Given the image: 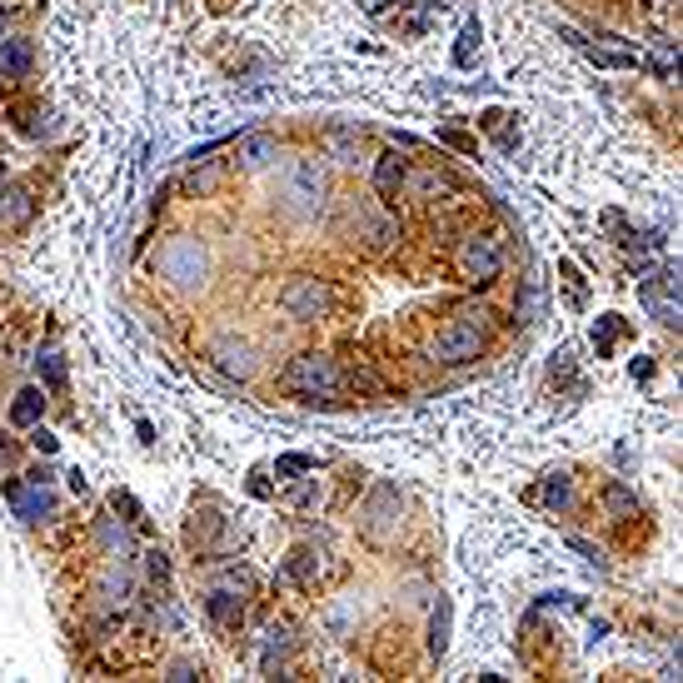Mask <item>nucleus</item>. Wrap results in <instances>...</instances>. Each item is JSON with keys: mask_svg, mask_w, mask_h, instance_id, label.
Here are the masks:
<instances>
[{"mask_svg": "<svg viewBox=\"0 0 683 683\" xmlns=\"http://www.w3.org/2000/svg\"><path fill=\"white\" fill-rule=\"evenodd\" d=\"M215 180H220V170H215V165H205V170H190V175H185V195H205Z\"/></svg>", "mask_w": 683, "mask_h": 683, "instance_id": "nucleus-29", "label": "nucleus"}, {"mask_svg": "<svg viewBox=\"0 0 683 683\" xmlns=\"http://www.w3.org/2000/svg\"><path fill=\"white\" fill-rule=\"evenodd\" d=\"M5 494H10V504H15V519H25V524H40V519L55 514V494H50L45 479H30V484L5 479Z\"/></svg>", "mask_w": 683, "mask_h": 683, "instance_id": "nucleus-9", "label": "nucleus"}, {"mask_svg": "<svg viewBox=\"0 0 683 683\" xmlns=\"http://www.w3.org/2000/svg\"><path fill=\"white\" fill-rule=\"evenodd\" d=\"M349 235L369 255H384V250L399 245V220L384 215V210H374V205H349Z\"/></svg>", "mask_w": 683, "mask_h": 683, "instance_id": "nucleus-6", "label": "nucleus"}, {"mask_svg": "<svg viewBox=\"0 0 683 683\" xmlns=\"http://www.w3.org/2000/svg\"><path fill=\"white\" fill-rule=\"evenodd\" d=\"M315 489H320V479H305V484H295V489L285 494V504H295V509H300V504H310V499H315Z\"/></svg>", "mask_w": 683, "mask_h": 683, "instance_id": "nucleus-34", "label": "nucleus"}, {"mask_svg": "<svg viewBox=\"0 0 683 683\" xmlns=\"http://www.w3.org/2000/svg\"><path fill=\"white\" fill-rule=\"evenodd\" d=\"M404 175H409V160H404L399 150H384V155L374 160V190H379V195H399Z\"/></svg>", "mask_w": 683, "mask_h": 683, "instance_id": "nucleus-17", "label": "nucleus"}, {"mask_svg": "<svg viewBox=\"0 0 683 683\" xmlns=\"http://www.w3.org/2000/svg\"><path fill=\"white\" fill-rule=\"evenodd\" d=\"M35 70V45L20 35H0V80H25Z\"/></svg>", "mask_w": 683, "mask_h": 683, "instance_id": "nucleus-13", "label": "nucleus"}, {"mask_svg": "<svg viewBox=\"0 0 683 683\" xmlns=\"http://www.w3.org/2000/svg\"><path fill=\"white\" fill-rule=\"evenodd\" d=\"M479 354H484V315H454L429 344V359L439 364H474Z\"/></svg>", "mask_w": 683, "mask_h": 683, "instance_id": "nucleus-4", "label": "nucleus"}, {"mask_svg": "<svg viewBox=\"0 0 683 683\" xmlns=\"http://www.w3.org/2000/svg\"><path fill=\"white\" fill-rule=\"evenodd\" d=\"M280 384H285L290 394H300V399L335 404L340 389H344V374L330 354H300V359H290V369L280 374Z\"/></svg>", "mask_w": 683, "mask_h": 683, "instance_id": "nucleus-3", "label": "nucleus"}, {"mask_svg": "<svg viewBox=\"0 0 683 683\" xmlns=\"http://www.w3.org/2000/svg\"><path fill=\"white\" fill-rule=\"evenodd\" d=\"M584 50H589V60H594V65H614V70L639 65V55H629V50H594V45H584Z\"/></svg>", "mask_w": 683, "mask_h": 683, "instance_id": "nucleus-27", "label": "nucleus"}, {"mask_svg": "<svg viewBox=\"0 0 683 683\" xmlns=\"http://www.w3.org/2000/svg\"><path fill=\"white\" fill-rule=\"evenodd\" d=\"M539 504H544L549 514L574 509V479H569V474H549V479H544V489H539Z\"/></svg>", "mask_w": 683, "mask_h": 683, "instance_id": "nucleus-21", "label": "nucleus"}, {"mask_svg": "<svg viewBox=\"0 0 683 683\" xmlns=\"http://www.w3.org/2000/svg\"><path fill=\"white\" fill-rule=\"evenodd\" d=\"M0 215H5V220H25V215H30V195H25V185L0 190Z\"/></svg>", "mask_w": 683, "mask_h": 683, "instance_id": "nucleus-26", "label": "nucleus"}, {"mask_svg": "<svg viewBox=\"0 0 683 683\" xmlns=\"http://www.w3.org/2000/svg\"><path fill=\"white\" fill-rule=\"evenodd\" d=\"M404 185H409V195L414 200H424V205H444L449 195H459V180L449 175V170H439V165H429V170H414V175H404Z\"/></svg>", "mask_w": 683, "mask_h": 683, "instance_id": "nucleus-12", "label": "nucleus"}, {"mask_svg": "<svg viewBox=\"0 0 683 683\" xmlns=\"http://www.w3.org/2000/svg\"><path fill=\"white\" fill-rule=\"evenodd\" d=\"M275 469H280V479H295V474H310V469H315V459H310V454H285Z\"/></svg>", "mask_w": 683, "mask_h": 683, "instance_id": "nucleus-30", "label": "nucleus"}, {"mask_svg": "<svg viewBox=\"0 0 683 683\" xmlns=\"http://www.w3.org/2000/svg\"><path fill=\"white\" fill-rule=\"evenodd\" d=\"M604 509L619 514V519H634V514H639V494H629L624 484H609V489H604Z\"/></svg>", "mask_w": 683, "mask_h": 683, "instance_id": "nucleus-25", "label": "nucleus"}, {"mask_svg": "<svg viewBox=\"0 0 683 683\" xmlns=\"http://www.w3.org/2000/svg\"><path fill=\"white\" fill-rule=\"evenodd\" d=\"M349 384H354V389H364V394H379V379H374L369 369H349Z\"/></svg>", "mask_w": 683, "mask_h": 683, "instance_id": "nucleus-36", "label": "nucleus"}, {"mask_svg": "<svg viewBox=\"0 0 683 683\" xmlns=\"http://www.w3.org/2000/svg\"><path fill=\"white\" fill-rule=\"evenodd\" d=\"M364 514H369V524H364L369 539H384V529L399 524V494H394V489H374V499H369Z\"/></svg>", "mask_w": 683, "mask_h": 683, "instance_id": "nucleus-16", "label": "nucleus"}, {"mask_svg": "<svg viewBox=\"0 0 683 683\" xmlns=\"http://www.w3.org/2000/svg\"><path fill=\"white\" fill-rule=\"evenodd\" d=\"M474 40H479V25L469 20V25H464V35H459V50H454V60H459V65H474Z\"/></svg>", "mask_w": 683, "mask_h": 683, "instance_id": "nucleus-31", "label": "nucleus"}, {"mask_svg": "<svg viewBox=\"0 0 683 683\" xmlns=\"http://www.w3.org/2000/svg\"><path fill=\"white\" fill-rule=\"evenodd\" d=\"M320 569H325V554H320L315 544L295 549V554H290V564H285V574H290L295 584H305V589H310V584L320 579Z\"/></svg>", "mask_w": 683, "mask_h": 683, "instance_id": "nucleus-20", "label": "nucleus"}, {"mask_svg": "<svg viewBox=\"0 0 683 683\" xmlns=\"http://www.w3.org/2000/svg\"><path fill=\"white\" fill-rule=\"evenodd\" d=\"M330 195H335V185H330V170H325L320 155H295L280 170L275 200H280V210L290 220H320L330 210Z\"/></svg>", "mask_w": 683, "mask_h": 683, "instance_id": "nucleus-1", "label": "nucleus"}, {"mask_svg": "<svg viewBox=\"0 0 683 683\" xmlns=\"http://www.w3.org/2000/svg\"><path fill=\"white\" fill-rule=\"evenodd\" d=\"M195 674H200V669H195L190 659H180V664H170V679H195Z\"/></svg>", "mask_w": 683, "mask_h": 683, "instance_id": "nucleus-40", "label": "nucleus"}, {"mask_svg": "<svg viewBox=\"0 0 683 683\" xmlns=\"http://www.w3.org/2000/svg\"><path fill=\"white\" fill-rule=\"evenodd\" d=\"M325 150H330L340 165H359V135H349V130H330V135H325Z\"/></svg>", "mask_w": 683, "mask_h": 683, "instance_id": "nucleus-24", "label": "nucleus"}, {"mask_svg": "<svg viewBox=\"0 0 683 683\" xmlns=\"http://www.w3.org/2000/svg\"><path fill=\"white\" fill-rule=\"evenodd\" d=\"M30 444H35L40 454H55V449H60V439H55L50 429H40V424H35V434H30Z\"/></svg>", "mask_w": 683, "mask_h": 683, "instance_id": "nucleus-37", "label": "nucleus"}, {"mask_svg": "<svg viewBox=\"0 0 683 683\" xmlns=\"http://www.w3.org/2000/svg\"><path fill=\"white\" fill-rule=\"evenodd\" d=\"M449 649V599H439L434 604V619H429V654L439 659Z\"/></svg>", "mask_w": 683, "mask_h": 683, "instance_id": "nucleus-23", "label": "nucleus"}, {"mask_svg": "<svg viewBox=\"0 0 683 683\" xmlns=\"http://www.w3.org/2000/svg\"><path fill=\"white\" fill-rule=\"evenodd\" d=\"M275 160H280V140L275 135H245L235 145V165L240 170H270Z\"/></svg>", "mask_w": 683, "mask_h": 683, "instance_id": "nucleus-14", "label": "nucleus"}, {"mask_svg": "<svg viewBox=\"0 0 683 683\" xmlns=\"http://www.w3.org/2000/svg\"><path fill=\"white\" fill-rule=\"evenodd\" d=\"M40 409H45V389L25 384V389L15 394V404H10V424H15V429H35V424H40Z\"/></svg>", "mask_w": 683, "mask_h": 683, "instance_id": "nucleus-19", "label": "nucleus"}, {"mask_svg": "<svg viewBox=\"0 0 683 683\" xmlns=\"http://www.w3.org/2000/svg\"><path fill=\"white\" fill-rule=\"evenodd\" d=\"M569 549H579V554H584L589 564H599V559H604V554H599V549H594L589 539H569Z\"/></svg>", "mask_w": 683, "mask_h": 683, "instance_id": "nucleus-38", "label": "nucleus"}, {"mask_svg": "<svg viewBox=\"0 0 683 683\" xmlns=\"http://www.w3.org/2000/svg\"><path fill=\"white\" fill-rule=\"evenodd\" d=\"M245 594H250V574H225V584H215L205 594V614L220 629H240L245 624Z\"/></svg>", "mask_w": 683, "mask_h": 683, "instance_id": "nucleus-8", "label": "nucleus"}, {"mask_svg": "<svg viewBox=\"0 0 683 683\" xmlns=\"http://www.w3.org/2000/svg\"><path fill=\"white\" fill-rule=\"evenodd\" d=\"M444 145H454V150H474V140L459 135V130H444Z\"/></svg>", "mask_w": 683, "mask_h": 683, "instance_id": "nucleus-39", "label": "nucleus"}, {"mask_svg": "<svg viewBox=\"0 0 683 683\" xmlns=\"http://www.w3.org/2000/svg\"><path fill=\"white\" fill-rule=\"evenodd\" d=\"M40 374H45L50 389H60V384H65V364H60V354H40Z\"/></svg>", "mask_w": 683, "mask_h": 683, "instance_id": "nucleus-32", "label": "nucleus"}, {"mask_svg": "<svg viewBox=\"0 0 683 683\" xmlns=\"http://www.w3.org/2000/svg\"><path fill=\"white\" fill-rule=\"evenodd\" d=\"M145 569H150V579H155V584H165V579H170V559H165L160 549H155V554H145Z\"/></svg>", "mask_w": 683, "mask_h": 683, "instance_id": "nucleus-35", "label": "nucleus"}, {"mask_svg": "<svg viewBox=\"0 0 683 683\" xmlns=\"http://www.w3.org/2000/svg\"><path fill=\"white\" fill-rule=\"evenodd\" d=\"M290 649H295V624H270V629H265V649H260V669L275 679V674L285 669Z\"/></svg>", "mask_w": 683, "mask_h": 683, "instance_id": "nucleus-15", "label": "nucleus"}, {"mask_svg": "<svg viewBox=\"0 0 683 683\" xmlns=\"http://www.w3.org/2000/svg\"><path fill=\"white\" fill-rule=\"evenodd\" d=\"M614 340H619V315H604V320L594 325V349H599V354H609V349H614Z\"/></svg>", "mask_w": 683, "mask_h": 683, "instance_id": "nucleus-28", "label": "nucleus"}, {"mask_svg": "<svg viewBox=\"0 0 683 683\" xmlns=\"http://www.w3.org/2000/svg\"><path fill=\"white\" fill-rule=\"evenodd\" d=\"M0 30H5V10H0Z\"/></svg>", "mask_w": 683, "mask_h": 683, "instance_id": "nucleus-42", "label": "nucleus"}, {"mask_svg": "<svg viewBox=\"0 0 683 683\" xmlns=\"http://www.w3.org/2000/svg\"><path fill=\"white\" fill-rule=\"evenodd\" d=\"M95 534H100V549L110 559H130L135 554V534L120 524V519H95Z\"/></svg>", "mask_w": 683, "mask_h": 683, "instance_id": "nucleus-18", "label": "nucleus"}, {"mask_svg": "<svg viewBox=\"0 0 683 683\" xmlns=\"http://www.w3.org/2000/svg\"><path fill=\"white\" fill-rule=\"evenodd\" d=\"M10 454H15V449H10V439H5V434H0V469H5V464H10Z\"/></svg>", "mask_w": 683, "mask_h": 683, "instance_id": "nucleus-41", "label": "nucleus"}, {"mask_svg": "<svg viewBox=\"0 0 683 683\" xmlns=\"http://www.w3.org/2000/svg\"><path fill=\"white\" fill-rule=\"evenodd\" d=\"M280 305H285V315H295V320L315 325V320H325V315H330L335 290H330V280H320V275H295V280L280 290Z\"/></svg>", "mask_w": 683, "mask_h": 683, "instance_id": "nucleus-5", "label": "nucleus"}, {"mask_svg": "<svg viewBox=\"0 0 683 683\" xmlns=\"http://www.w3.org/2000/svg\"><path fill=\"white\" fill-rule=\"evenodd\" d=\"M559 275L569 280V300H574V305H584V280H579V270L564 260V265H559Z\"/></svg>", "mask_w": 683, "mask_h": 683, "instance_id": "nucleus-33", "label": "nucleus"}, {"mask_svg": "<svg viewBox=\"0 0 683 683\" xmlns=\"http://www.w3.org/2000/svg\"><path fill=\"white\" fill-rule=\"evenodd\" d=\"M459 270H464L469 285H494L499 270H504V245H499L494 235L474 230V235L464 240V250H459Z\"/></svg>", "mask_w": 683, "mask_h": 683, "instance_id": "nucleus-7", "label": "nucleus"}, {"mask_svg": "<svg viewBox=\"0 0 683 683\" xmlns=\"http://www.w3.org/2000/svg\"><path fill=\"white\" fill-rule=\"evenodd\" d=\"M160 275H165L170 290L195 295V290L210 285V250L195 235H175V240L160 245Z\"/></svg>", "mask_w": 683, "mask_h": 683, "instance_id": "nucleus-2", "label": "nucleus"}, {"mask_svg": "<svg viewBox=\"0 0 683 683\" xmlns=\"http://www.w3.org/2000/svg\"><path fill=\"white\" fill-rule=\"evenodd\" d=\"M130 589H135V584H130V574H125V569H110V574L100 579V589H95V594H100V604H105V609H125V604H130Z\"/></svg>", "mask_w": 683, "mask_h": 683, "instance_id": "nucleus-22", "label": "nucleus"}, {"mask_svg": "<svg viewBox=\"0 0 683 683\" xmlns=\"http://www.w3.org/2000/svg\"><path fill=\"white\" fill-rule=\"evenodd\" d=\"M674 290H679V275H674V270H659L654 280L639 285V300L649 305V315H654L659 325H679V300H674Z\"/></svg>", "mask_w": 683, "mask_h": 683, "instance_id": "nucleus-11", "label": "nucleus"}, {"mask_svg": "<svg viewBox=\"0 0 683 683\" xmlns=\"http://www.w3.org/2000/svg\"><path fill=\"white\" fill-rule=\"evenodd\" d=\"M210 364L225 374V379H235V384H250L255 374H260V354L250 349L245 340H220L210 344Z\"/></svg>", "mask_w": 683, "mask_h": 683, "instance_id": "nucleus-10", "label": "nucleus"}]
</instances>
